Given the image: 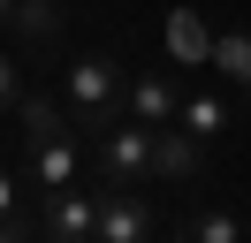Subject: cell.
I'll return each instance as SVG.
<instances>
[{
    "label": "cell",
    "mask_w": 251,
    "mask_h": 243,
    "mask_svg": "<svg viewBox=\"0 0 251 243\" xmlns=\"http://www.w3.org/2000/svg\"><path fill=\"white\" fill-rule=\"evenodd\" d=\"M122 91H129V76H122L114 53H76L61 69V106H69V122L92 129V137L122 122Z\"/></svg>",
    "instance_id": "6da1fadb"
},
{
    "label": "cell",
    "mask_w": 251,
    "mask_h": 243,
    "mask_svg": "<svg viewBox=\"0 0 251 243\" xmlns=\"http://www.w3.org/2000/svg\"><path fill=\"white\" fill-rule=\"evenodd\" d=\"M92 167H99V190H137V182L152 175V129L122 114L114 129H99V152H92Z\"/></svg>",
    "instance_id": "7a4b0ae2"
},
{
    "label": "cell",
    "mask_w": 251,
    "mask_h": 243,
    "mask_svg": "<svg viewBox=\"0 0 251 243\" xmlns=\"http://www.w3.org/2000/svg\"><path fill=\"white\" fill-rule=\"evenodd\" d=\"M122 114H129V122H145V129H175V114H183V84H175L168 69H145V76H129V91H122Z\"/></svg>",
    "instance_id": "3957f363"
},
{
    "label": "cell",
    "mask_w": 251,
    "mask_h": 243,
    "mask_svg": "<svg viewBox=\"0 0 251 243\" xmlns=\"http://www.w3.org/2000/svg\"><path fill=\"white\" fill-rule=\"evenodd\" d=\"M92 243H152V213L137 190H99V236Z\"/></svg>",
    "instance_id": "277c9868"
},
{
    "label": "cell",
    "mask_w": 251,
    "mask_h": 243,
    "mask_svg": "<svg viewBox=\"0 0 251 243\" xmlns=\"http://www.w3.org/2000/svg\"><path fill=\"white\" fill-rule=\"evenodd\" d=\"M31 182H38V197L76 190V129H61V137H46V145H31Z\"/></svg>",
    "instance_id": "5b68a950"
},
{
    "label": "cell",
    "mask_w": 251,
    "mask_h": 243,
    "mask_svg": "<svg viewBox=\"0 0 251 243\" xmlns=\"http://www.w3.org/2000/svg\"><path fill=\"white\" fill-rule=\"evenodd\" d=\"M198 160H205V145H198L190 129H152V175H160V182H190Z\"/></svg>",
    "instance_id": "8992f818"
},
{
    "label": "cell",
    "mask_w": 251,
    "mask_h": 243,
    "mask_svg": "<svg viewBox=\"0 0 251 243\" xmlns=\"http://www.w3.org/2000/svg\"><path fill=\"white\" fill-rule=\"evenodd\" d=\"M46 228H53V236H69V243H92V236H99V190H92V197H84V190L46 197Z\"/></svg>",
    "instance_id": "52a82bcc"
},
{
    "label": "cell",
    "mask_w": 251,
    "mask_h": 243,
    "mask_svg": "<svg viewBox=\"0 0 251 243\" xmlns=\"http://www.w3.org/2000/svg\"><path fill=\"white\" fill-rule=\"evenodd\" d=\"M168 53L183 61V69H213V30H205L198 8H175L168 15Z\"/></svg>",
    "instance_id": "ba28073f"
},
{
    "label": "cell",
    "mask_w": 251,
    "mask_h": 243,
    "mask_svg": "<svg viewBox=\"0 0 251 243\" xmlns=\"http://www.w3.org/2000/svg\"><path fill=\"white\" fill-rule=\"evenodd\" d=\"M175 129H190L198 145H213V137L228 129V99H221V91H183V114H175Z\"/></svg>",
    "instance_id": "9c48e42d"
},
{
    "label": "cell",
    "mask_w": 251,
    "mask_h": 243,
    "mask_svg": "<svg viewBox=\"0 0 251 243\" xmlns=\"http://www.w3.org/2000/svg\"><path fill=\"white\" fill-rule=\"evenodd\" d=\"M16 122H23V145H46V137L76 129V122H69V106H61V99H38V91L16 106Z\"/></svg>",
    "instance_id": "30bf717a"
},
{
    "label": "cell",
    "mask_w": 251,
    "mask_h": 243,
    "mask_svg": "<svg viewBox=\"0 0 251 243\" xmlns=\"http://www.w3.org/2000/svg\"><path fill=\"white\" fill-rule=\"evenodd\" d=\"M16 38L53 46V38H61V0H23V8H16Z\"/></svg>",
    "instance_id": "8fae6325"
},
{
    "label": "cell",
    "mask_w": 251,
    "mask_h": 243,
    "mask_svg": "<svg viewBox=\"0 0 251 243\" xmlns=\"http://www.w3.org/2000/svg\"><path fill=\"white\" fill-rule=\"evenodd\" d=\"M213 69L228 76L236 91H251V30H228V38H213Z\"/></svg>",
    "instance_id": "7c38bea8"
},
{
    "label": "cell",
    "mask_w": 251,
    "mask_h": 243,
    "mask_svg": "<svg viewBox=\"0 0 251 243\" xmlns=\"http://www.w3.org/2000/svg\"><path fill=\"white\" fill-rule=\"evenodd\" d=\"M183 243H244V220H236V213H221V205H205V213H190Z\"/></svg>",
    "instance_id": "4fadbf2b"
},
{
    "label": "cell",
    "mask_w": 251,
    "mask_h": 243,
    "mask_svg": "<svg viewBox=\"0 0 251 243\" xmlns=\"http://www.w3.org/2000/svg\"><path fill=\"white\" fill-rule=\"evenodd\" d=\"M23 99H31V91H23V69H16V53H0V114H16Z\"/></svg>",
    "instance_id": "5bb4252c"
},
{
    "label": "cell",
    "mask_w": 251,
    "mask_h": 243,
    "mask_svg": "<svg viewBox=\"0 0 251 243\" xmlns=\"http://www.w3.org/2000/svg\"><path fill=\"white\" fill-rule=\"evenodd\" d=\"M16 190H23L16 167H0V220H16Z\"/></svg>",
    "instance_id": "9a60e30c"
},
{
    "label": "cell",
    "mask_w": 251,
    "mask_h": 243,
    "mask_svg": "<svg viewBox=\"0 0 251 243\" xmlns=\"http://www.w3.org/2000/svg\"><path fill=\"white\" fill-rule=\"evenodd\" d=\"M16 8H23V0H0V30H16Z\"/></svg>",
    "instance_id": "2e32d148"
},
{
    "label": "cell",
    "mask_w": 251,
    "mask_h": 243,
    "mask_svg": "<svg viewBox=\"0 0 251 243\" xmlns=\"http://www.w3.org/2000/svg\"><path fill=\"white\" fill-rule=\"evenodd\" d=\"M0 243H31V236H23V228H16V220H0Z\"/></svg>",
    "instance_id": "e0dca14e"
},
{
    "label": "cell",
    "mask_w": 251,
    "mask_h": 243,
    "mask_svg": "<svg viewBox=\"0 0 251 243\" xmlns=\"http://www.w3.org/2000/svg\"><path fill=\"white\" fill-rule=\"evenodd\" d=\"M53 243H69V236H53Z\"/></svg>",
    "instance_id": "ac0fdd59"
}]
</instances>
